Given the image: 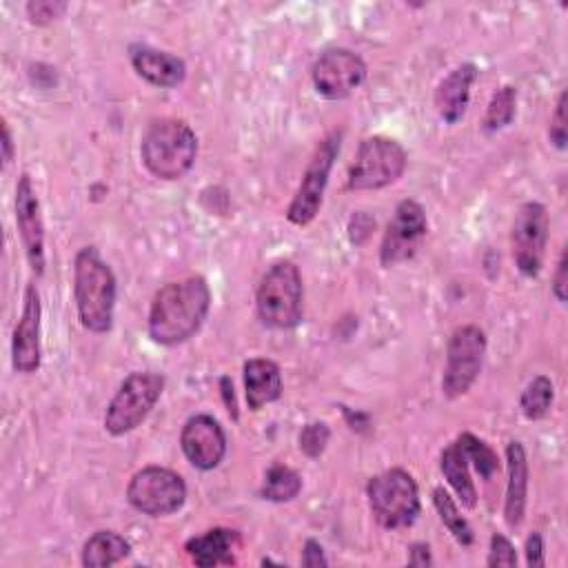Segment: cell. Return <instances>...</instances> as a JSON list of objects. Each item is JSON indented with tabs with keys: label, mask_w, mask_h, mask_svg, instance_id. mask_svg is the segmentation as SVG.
Listing matches in <instances>:
<instances>
[{
	"label": "cell",
	"mask_w": 568,
	"mask_h": 568,
	"mask_svg": "<svg viewBox=\"0 0 568 568\" xmlns=\"http://www.w3.org/2000/svg\"><path fill=\"white\" fill-rule=\"evenodd\" d=\"M211 308V288L202 275L164 284L149 308V337L162 346H175L193 337Z\"/></svg>",
	"instance_id": "6da1fadb"
},
{
	"label": "cell",
	"mask_w": 568,
	"mask_h": 568,
	"mask_svg": "<svg viewBox=\"0 0 568 568\" xmlns=\"http://www.w3.org/2000/svg\"><path fill=\"white\" fill-rule=\"evenodd\" d=\"M73 300L80 324L95 335L109 333L115 308V275L95 246L78 251L73 262Z\"/></svg>",
	"instance_id": "7a4b0ae2"
},
{
	"label": "cell",
	"mask_w": 568,
	"mask_h": 568,
	"mask_svg": "<svg viewBox=\"0 0 568 568\" xmlns=\"http://www.w3.org/2000/svg\"><path fill=\"white\" fill-rule=\"evenodd\" d=\"M140 158L153 178L180 180L197 158V135L184 120H155L142 135Z\"/></svg>",
	"instance_id": "3957f363"
},
{
	"label": "cell",
	"mask_w": 568,
	"mask_h": 568,
	"mask_svg": "<svg viewBox=\"0 0 568 568\" xmlns=\"http://www.w3.org/2000/svg\"><path fill=\"white\" fill-rule=\"evenodd\" d=\"M304 286L300 268L288 262H275L260 280L255 291V311L268 328H293L302 322Z\"/></svg>",
	"instance_id": "277c9868"
},
{
	"label": "cell",
	"mask_w": 568,
	"mask_h": 568,
	"mask_svg": "<svg viewBox=\"0 0 568 568\" xmlns=\"http://www.w3.org/2000/svg\"><path fill=\"white\" fill-rule=\"evenodd\" d=\"M366 497L375 521L386 530L406 528L419 515V488L404 468H388L371 477Z\"/></svg>",
	"instance_id": "5b68a950"
},
{
	"label": "cell",
	"mask_w": 568,
	"mask_h": 568,
	"mask_svg": "<svg viewBox=\"0 0 568 568\" xmlns=\"http://www.w3.org/2000/svg\"><path fill=\"white\" fill-rule=\"evenodd\" d=\"M164 390V377L151 371L131 373L104 410V430L113 437L135 430L153 410Z\"/></svg>",
	"instance_id": "8992f818"
},
{
	"label": "cell",
	"mask_w": 568,
	"mask_h": 568,
	"mask_svg": "<svg viewBox=\"0 0 568 568\" xmlns=\"http://www.w3.org/2000/svg\"><path fill=\"white\" fill-rule=\"evenodd\" d=\"M404 146L386 135L364 138L348 166L351 191H377L402 178L406 171Z\"/></svg>",
	"instance_id": "52a82bcc"
},
{
	"label": "cell",
	"mask_w": 568,
	"mask_h": 568,
	"mask_svg": "<svg viewBox=\"0 0 568 568\" xmlns=\"http://www.w3.org/2000/svg\"><path fill=\"white\" fill-rule=\"evenodd\" d=\"M484 353L486 333L479 326L466 324L455 328L446 346V366L442 375V393L448 399H457L470 390L481 371Z\"/></svg>",
	"instance_id": "ba28073f"
},
{
	"label": "cell",
	"mask_w": 568,
	"mask_h": 568,
	"mask_svg": "<svg viewBox=\"0 0 568 568\" xmlns=\"http://www.w3.org/2000/svg\"><path fill=\"white\" fill-rule=\"evenodd\" d=\"M126 499L142 515L164 517L182 508L186 501V484L171 468L146 466L131 477Z\"/></svg>",
	"instance_id": "9c48e42d"
},
{
	"label": "cell",
	"mask_w": 568,
	"mask_h": 568,
	"mask_svg": "<svg viewBox=\"0 0 568 568\" xmlns=\"http://www.w3.org/2000/svg\"><path fill=\"white\" fill-rule=\"evenodd\" d=\"M339 140H342V133H331L313 151V155L306 164V171L302 175V182L286 209V220L291 224L306 226L315 220V215L322 206V197H324V191L328 184L333 162L339 153Z\"/></svg>",
	"instance_id": "30bf717a"
},
{
	"label": "cell",
	"mask_w": 568,
	"mask_h": 568,
	"mask_svg": "<svg viewBox=\"0 0 568 568\" xmlns=\"http://www.w3.org/2000/svg\"><path fill=\"white\" fill-rule=\"evenodd\" d=\"M548 211L541 202H526L515 213L510 244H513V260L521 275L535 277L541 271L546 244H548Z\"/></svg>",
	"instance_id": "8fae6325"
},
{
	"label": "cell",
	"mask_w": 568,
	"mask_h": 568,
	"mask_svg": "<svg viewBox=\"0 0 568 568\" xmlns=\"http://www.w3.org/2000/svg\"><path fill=\"white\" fill-rule=\"evenodd\" d=\"M426 231H428V220H426L424 206L415 200H402L395 206L390 222L386 224L382 246H379V264L388 268L410 260L417 253Z\"/></svg>",
	"instance_id": "7c38bea8"
},
{
	"label": "cell",
	"mask_w": 568,
	"mask_h": 568,
	"mask_svg": "<svg viewBox=\"0 0 568 568\" xmlns=\"http://www.w3.org/2000/svg\"><path fill=\"white\" fill-rule=\"evenodd\" d=\"M315 91L326 100H344L366 80V62L351 49H326L311 71Z\"/></svg>",
	"instance_id": "4fadbf2b"
},
{
	"label": "cell",
	"mask_w": 568,
	"mask_h": 568,
	"mask_svg": "<svg viewBox=\"0 0 568 568\" xmlns=\"http://www.w3.org/2000/svg\"><path fill=\"white\" fill-rule=\"evenodd\" d=\"M40 317L42 304L33 282L27 284L22 295V313L11 337V366L16 373H36L42 362L40 348Z\"/></svg>",
	"instance_id": "5bb4252c"
},
{
	"label": "cell",
	"mask_w": 568,
	"mask_h": 568,
	"mask_svg": "<svg viewBox=\"0 0 568 568\" xmlns=\"http://www.w3.org/2000/svg\"><path fill=\"white\" fill-rule=\"evenodd\" d=\"M16 224L29 260L31 271L40 277L44 273V222L40 213L38 193L33 189L31 175L22 173L16 184Z\"/></svg>",
	"instance_id": "9a60e30c"
},
{
	"label": "cell",
	"mask_w": 568,
	"mask_h": 568,
	"mask_svg": "<svg viewBox=\"0 0 568 568\" xmlns=\"http://www.w3.org/2000/svg\"><path fill=\"white\" fill-rule=\"evenodd\" d=\"M180 446L195 468L213 470L226 455V435L215 417L200 413L184 422Z\"/></svg>",
	"instance_id": "2e32d148"
},
{
	"label": "cell",
	"mask_w": 568,
	"mask_h": 568,
	"mask_svg": "<svg viewBox=\"0 0 568 568\" xmlns=\"http://www.w3.org/2000/svg\"><path fill=\"white\" fill-rule=\"evenodd\" d=\"M131 64L140 78L160 89H173L184 82L186 64L182 58L153 49L149 44H131L129 49Z\"/></svg>",
	"instance_id": "e0dca14e"
},
{
	"label": "cell",
	"mask_w": 568,
	"mask_h": 568,
	"mask_svg": "<svg viewBox=\"0 0 568 568\" xmlns=\"http://www.w3.org/2000/svg\"><path fill=\"white\" fill-rule=\"evenodd\" d=\"M475 80H477V67L473 62H464L455 67L437 84L435 109L446 124H457L464 118L470 100V87Z\"/></svg>",
	"instance_id": "ac0fdd59"
},
{
	"label": "cell",
	"mask_w": 568,
	"mask_h": 568,
	"mask_svg": "<svg viewBox=\"0 0 568 568\" xmlns=\"http://www.w3.org/2000/svg\"><path fill=\"white\" fill-rule=\"evenodd\" d=\"M240 546V532L231 528H211L202 535L186 539L184 552L195 566H229L235 564V550Z\"/></svg>",
	"instance_id": "d6986e66"
},
{
	"label": "cell",
	"mask_w": 568,
	"mask_h": 568,
	"mask_svg": "<svg viewBox=\"0 0 568 568\" xmlns=\"http://www.w3.org/2000/svg\"><path fill=\"white\" fill-rule=\"evenodd\" d=\"M506 499H504V519L510 528H517L524 519L526 495H528V462L526 450L519 442H508L506 446Z\"/></svg>",
	"instance_id": "ffe728a7"
},
{
	"label": "cell",
	"mask_w": 568,
	"mask_h": 568,
	"mask_svg": "<svg viewBox=\"0 0 568 568\" xmlns=\"http://www.w3.org/2000/svg\"><path fill=\"white\" fill-rule=\"evenodd\" d=\"M244 390L251 410H260L282 395V373L273 359L251 357L244 362Z\"/></svg>",
	"instance_id": "44dd1931"
},
{
	"label": "cell",
	"mask_w": 568,
	"mask_h": 568,
	"mask_svg": "<svg viewBox=\"0 0 568 568\" xmlns=\"http://www.w3.org/2000/svg\"><path fill=\"white\" fill-rule=\"evenodd\" d=\"M439 468H442L446 481L450 484V488L455 490V495L459 497L462 506L475 508V504H477V488H475L473 477H470V464H468L466 455L462 453V448L457 446V442H450L442 450Z\"/></svg>",
	"instance_id": "7402d4cb"
},
{
	"label": "cell",
	"mask_w": 568,
	"mask_h": 568,
	"mask_svg": "<svg viewBox=\"0 0 568 568\" xmlns=\"http://www.w3.org/2000/svg\"><path fill=\"white\" fill-rule=\"evenodd\" d=\"M131 552V544L113 532V530H98L93 532L82 546V566L87 568H104L122 561Z\"/></svg>",
	"instance_id": "603a6c76"
},
{
	"label": "cell",
	"mask_w": 568,
	"mask_h": 568,
	"mask_svg": "<svg viewBox=\"0 0 568 568\" xmlns=\"http://www.w3.org/2000/svg\"><path fill=\"white\" fill-rule=\"evenodd\" d=\"M300 490H302V477L291 466L273 464L264 473V481H262L260 495L266 501L282 504V501L295 499L300 495Z\"/></svg>",
	"instance_id": "cb8c5ba5"
},
{
	"label": "cell",
	"mask_w": 568,
	"mask_h": 568,
	"mask_svg": "<svg viewBox=\"0 0 568 568\" xmlns=\"http://www.w3.org/2000/svg\"><path fill=\"white\" fill-rule=\"evenodd\" d=\"M433 504L437 508L442 524L448 528V532L455 537V541L462 546H470L475 541V532H473L470 524L466 521V517L459 513V508H457L455 499L448 495V490L437 486L433 490Z\"/></svg>",
	"instance_id": "d4e9b609"
},
{
	"label": "cell",
	"mask_w": 568,
	"mask_h": 568,
	"mask_svg": "<svg viewBox=\"0 0 568 568\" xmlns=\"http://www.w3.org/2000/svg\"><path fill=\"white\" fill-rule=\"evenodd\" d=\"M552 399H555L552 382L546 375H537L521 390V397H519L521 415L530 422L544 419L552 406Z\"/></svg>",
	"instance_id": "484cf974"
},
{
	"label": "cell",
	"mask_w": 568,
	"mask_h": 568,
	"mask_svg": "<svg viewBox=\"0 0 568 568\" xmlns=\"http://www.w3.org/2000/svg\"><path fill=\"white\" fill-rule=\"evenodd\" d=\"M455 442L462 448V453L466 455L468 464L479 473L481 479L488 481L499 470L497 453L484 439L475 437L473 433H462V435H457Z\"/></svg>",
	"instance_id": "4316f807"
},
{
	"label": "cell",
	"mask_w": 568,
	"mask_h": 568,
	"mask_svg": "<svg viewBox=\"0 0 568 568\" xmlns=\"http://www.w3.org/2000/svg\"><path fill=\"white\" fill-rule=\"evenodd\" d=\"M515 109H517V89L510 84L499 87L486 106V115L481 122L484 129L499 131V129L508 126L515 118Z\"/></svg>",
	"instance_id": "83f0119b"
},
{
	"label": "cell",
	"mask_w": 568,
	"mask_h": 568,
	"mask_svg": "<svg viewBox=\"0 0 568 568\" xmlns=\"http://www.w3.org/2000/svg\"><path fill=\"white\" fill-rule=\"evenodd\" d=\"M331 430L324 422H311L300 433V450L308 457H320L328 444Z\"/></svg>",
	"instance_id": "f1b7e54d"
},
{
	"label": "cell",
	"mask_w": 568,
	"mask_h": 568,
	"mask_svg": "<svg viewBox=\"0 0 568 568\" xmlns=\"http://www.w3.org/2000/svg\"><path fill=\"white\" fill-rule=\"evenodd\" d=\"M486 566H490V568H495V566H506V568L517 566L515 546L501 532H493V537H490V550H488Z\"/></svg>",
	"instance_id": "f546056e"
},
{
	"label": "cell",
	"mask_w": 568,
	"mask_h": 568,
	"mask_svg": "<svg viewBox=\"0 0 568 568\" xmlns=\"http://www.w3.org/2000/svg\"><path fill=\"white\" fill-rule=\"evenodd\" d=\"M566 91L559 93L557 98V104H555V113H552V120H550V129H548V138L550 142L564 151L566 149V140H568V126H566Z\"/></svg>",
	"instance_id": "4dcf8cb0"
},
{
	"label": "cell",
	"mask_w": 568,
	"mask_h": 568,
	"mask_svg": "<svg viewBox=\"0 0 568 568\" xmlns=\"http://www.w3.org/2000/svg\"><path fill=\"white\" fill-rule=\"evenodd\" d=\"M67 11V2H51V0H36L27 4V16L33 24H49L58 20Z\"/></svg>",
	"instance_id": "1f68e13d"
},
{
	"label": "cell",
	"mask_w": 568,
	"mask_h": 568,
	"mask_svg": "<svg viewBox=\"0 0 568 568\" xmlns=\"http://www.w3.org/2000/svg\"><path fill=\"white\" fill-rule=\"evenodd\" d=\"M373 229H375V220H371L366 213H355V215L351 217V224H348L351 242H355V244H364Z\"/></svg>",
	"instance_id": "d6a6232c"
},
{
	"label": "cell",
	"mask_w": 568,
	"mask_h": 568,
	"mask_svg": "<svg viewBox=\"0 0 568 568\" xmlns=\"http://www.w3.org/2000/svg\"><path fill=\"white\" fill-rule=\"evenodd\" d=\"M566 271H568V253L561 251V257L557 262V271H555V277H552V295L561 304L566 302V286H568Z\"/></svg>",
	"instance_id": "836d02e7"
},
{
	"label": "cell",
	"mask_w": 568,
	"mask_h": 568,
	"mask_svg": "<svg viewBox=\"0 0 568 568\" xmlns=\"http://www.w3.org/2000/svg\"><path fill=\"white\" fill-rule=\"evenodd\" d=\"M526 564L530 568H537V566H544L546 564V557H544V539L541 535L535 530L528 535L526 539Z\"/></svg>",
	"instance_id": "e575fe53"
},
{
	"label": "cell",
	"mask_w": 568,
	"mask_h": 568,
	"mask_svg": "<svg viewBox=\"0 0 568 568\" xmlns=\"http://www.w3.org/2000/svg\"><path fill=\"white\" fill-rule=\"evenodd\" d=\"M302 566H308V568L328 566V559L324 557V550H322L320 541H315V539H306L304 550H302Z\"/></svg>",
	"instance_id": "d590c367"
},
{
	"label": "cell",
	"mask_w": 568,
	"mask_h": 568,
	"mask_svg": "<svg viewBox=\"0 0 568 568\" xmlns=\"http://www.w3.org/2000/svg\"><path fill=\"white\" fill-rule=\"evenodd\" d=\"M408 564H410V566H430L433 559H430L428 546H426V544H413V546H410Z\"/></svg>",
	"instance_id": "8d00e7d4"
},
{
	"label": "cell",
	"mask_w": 568,
	"mask_h": 568,
	"mask_svg": "<svg viewBox=\"0 0 568 568\" xmlns=\"http://www.w3.org/2000/svg\"><path fill=\"white\" fill-rule=\"evenodd\" d=\"M13 160V142H11V131L7 120H2V162L9 164Z\"/></svg>",
	"instance_id": "74e56055"
}]
</instances>
